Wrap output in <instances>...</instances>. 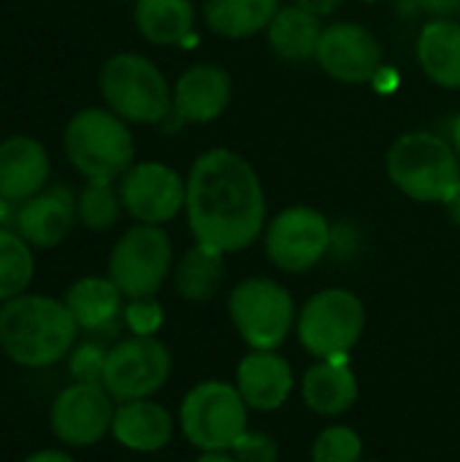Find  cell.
Segmentation results:
<instances>
[{"label": "cell", "mask_w": 460, "mask_h": 462, "mask_svg": "<svg viewBox=\"0 0 460 462\" xmlns=\"http://www.w3.org/2000/svg\"><path fill=\"white\" fill-rule=\"evenodd\" d=\"M184 214L195 244L222 254L244 252L266 230L260 176L241 154L209 149L190 165Z\"/></svg>", "instance_id": "obj_1"}, {"label": "cell", "mask_w": 460, "mask_h": 462, "mask_svg": "<svg viewBox=\"0 0 460 462\" xmlns=\"http://www.w3.org/2000/svg\"><path fill=\"white\" fill-rule=\"evenodd\" d=\"M79 325L52 295L22 292L0 303V352L19 368H52L68 360L79 341Z\"/></svg>", "instance_id": "obj_2"}, {"label": "cell", "mask_w": 460, "mask_h": 462, "mask_svg": "<svg viewBox=\"0 0 460 462\" xmlns=\"http://www.w3.org/2000/svg\"><path fill=\"white\" fill-rule=\"evenodd\" d=\"M385 168L390 181L418 203H447L460 184V157L453 141L428 130L396 138Z\"/></svg>", "instance_id": "obj_3"}, {"label": "cell", "mask_w": 460, "mask_h": 462, "mask_svg": "<svg viewBox=\"0 0 460 462\" xmlns=\"http://www.w3.org/2000/svg\"><path fill=\"white\" fill-rule=\"evenodd\" d=\"M68 162L87 181H117L122 179L136 154L133 133L127 122L111 108H81L70 116L62 133Z\"/></svg>", "instance_id": "obj_4"}, {"label": "cell", "mask_w": 460, "mask_h": 462, "mask_svg": "<svg viewBox=\"0 0 460 462\" xmlns=\"http://www.w3.org/2000/svg\"><path fill=\"white\" fill-rule=\"evenodd\" d=\"M106 108L133 125L165 122L174 111V87L144 54L119 51L108 57L98 76Z\"/></svg>", "instance_id": "obj_5"}, {"label": "cell", "mask_w": 460, "mask_h": 462, "mask_svg": "<svg viewBox=\"0 0 460 462\" xmlns=\"http://www.w3.org/2000/svg\"><path fill=\"white\" fill-rule=\"evenodd\" d=\"M363 330H366V306L352 290L344 287L320 290L298 309L296 336L298 344L314 360L350 363V355L358 346Z\"/></svg>", "instance_id": "obj_6"}, {"label": "cell", "mask_w": 460, "mask_h": 462, "mask_svg": "<svg viewBox=\"0 0 460 462\" xmlns=\"http://www.w3.org/2000/svg\"><path fill=\"white\" fill-rule=\"evenodd\" d=\"M228 317L239 338L252 352H279L298 322V309L285 284L249 276L233 287L228 298Z\"/></svg>", "instance_id": "obj_7"}, {"label": "cell", "mask_w": 460, "mask_h": 462, "mask_svg": "<svg viewBox=\"0 0 460 462\" xmlns=\"http://www.w3.org/2000/svg\"><path fill=\"white\" fill-rule=\"evenodd\" d=\"M179 430L198 452H230L249 428V406L233 382L206 379L187 390L179 406Z\"/></svg>", "instance_id": "obj_8"}, {"label": "cell", "mask_w": 460, "mask_h": 462, "mask_svg": "<svg viewBox=\"0 0 460 462\" xmlns=\"http://www.w3.org/2000/svg\"><path fill=\"white\" fill-rule=\"evenodd\" d=\"M174 271V244L160 225H133L108 254V279L119 292L133 298H155Z\"/></svg>", "instance_id": "obj_9"}, {"label": "cell", "mask_w": 460, "mask_h": 462, "mask_svg": "<svg viewBox=\"0 0 460 462\" xmlns=\"http://www.w3.org/2000/svg\"><path fill=\"white\" fill-rule=\"evenodd\" d=\"M171 371V349L157 336H127L111 344L100 384L117 403L144 401L168 384Z\"/></svg>", "instance_id": "obj_10"}, {"label": "cell", "mask_w": 460, "mask_h": 462, "mask_svg": "<svg viewBox=\"0 0 460 462\" xmlns=\"http://www.w3.org/2000/svg\"><path fill=\"white\" fill-rule=\"evenodd\" d=\"M333 225L312 206H290L266 225V254L285 273H306L331 254Z\"/></svg>", "instance_id": "obj_11"}, {"label": "cell", "mask_w": 460, "mask_h": 462, "mask_svg": "<svg viewBox=\"0 0 460 462\" xmlns=\"http://www.w3.org/2000/svg\"><path fill=\"white\" fill-rule=\"evenodd\" d=\"M117 401L106 393L103 384L70 382L57 393L49 409L52 436L73 449H87L111 436Z\"/></svg>", "instance_id": "obj_12"}, {"label": "cell", "mask_w": 460, "mask_h": 462, "mask_svg": "<svg viewBox=\"0 0 460 462\" xmlns=\"http://www.w3.org/2000/svg\"><path fill=\"white\" fill-rule=\"evenodd\" d=\"M125 211L138 225H168L184 211L187 179L165 162H138L119 179Z\"/></svg>", "instance_id": "obj_13"}, {"label": "cell", "mask_w": 460, "mask_h": 462, "mask_svg": "<svg viewBox=\"0 0 460 462\" xmlns=\"http://www.w3.org/2000/svg\"><path fill=\"white\" fill-rule=\"evenodd\" d=\"M382 43L361 22H333L323 30L317 46V65L342 84L377 81L382 70Z\"/></svg>", "instance_id": "obj_14"}, {"label": "cell", "mask_w": 460, "mask_h": 462, "mask_svg": "<svg viewBox=\"0 0 460 462\" xmlns=\"http://www.w3.org/2000/svg\"><path fill=\"white\" fill-rule=\"evenodd\" d=\"M70 187L54 184L33 195L30 200L14 206L11 230H16L33 249H54L60 246L73 225L79 222V208Z\"/></svg>", "instance_id": "obj_15"}, {"label": "cell", "mask_w": 460, "mask_h": 462, "mask_svg": "<svg viewBox=\"0 0 460 462\" xmlns=\"http://www.w3.org/2000/svg\"><path fill=\"white\" fill-rule=\"evenodd\" d=\"M230 73L214 62H198L187 68L174 84V111L176 125H206L225 114L230 103Z\"/></svg>", "instance_id": "obj_16"}, {"label": "cell", "mask_w": 460, "mask_h": 462, "mask_svg": "<svg viewBox=\"0 0 460 462\" xmlns=\"http://www.w3.org/2000/svg\"><path fill=\"white\" fill-rule=\"evenodd\" d=\"M233 384L241 393L249 411L271 414L290 401L296 390V374L279 352L249 349V355L241 357V363L236 365Z\"/></svg>", "instance_id": "obj_17"}, {"label": "cell", "mask_w": 460, "mask_h": 462, "mask_svg": "<svg viewBox=\"0 0 460 462\" xmlns=\"http://www.w3.org/2000/svg\"><path fill=\"white\" fill-rule=\"evenodd\" d=\"M65 306L70 309L81 333L108 341L119 328H125V295L108 276H81L65 292Z\"/></svg>", "instance_id": "obj_18"}, {"label": "cell", "mask_w": 460, "mask_h": 462, "mask_svg": "<svg viewBox=\"0 0 460 462\" xmlns=\"http://www.w3.org/2000/svg\"><path fill=\"white\" fill-rule=\"evenodd\" d=\"M52 173L49 152L30 135H8L0 141V195L14 206L46 189Z\"/></svg>", "instance_id": "obj_19"}, {"label": "cell", "mask_w": 460, "mask_h": 462, "mask_svg": "<svg viewBox=\"0 0 460 462\" xmlns=\"http://www.w3.org/2000/svg\"><path fill=\"white\" fill-rule=\"evenodd\" d=\"M176 420L171 411L152 401H125L117 403L114 422H111V436L122 449L138 452V455H155L163 452L176 433Z\"/></svg>", "instance_id": "obj_20"}, {"label": "cell", "mask_w": 460, "mask_h": 462, "mask_svg": "<svg viewBox=\"0 0 460 462\" xmlns=\"http://www.w3.org/2000/svg\"><path fill=\"white\" fill-rule=\"evenodd\" d=\"M301 401L317 417L333 420L347 414L361 395L358 376L350 363L339 360H314L301 376Z\"/></svg>", "instance_id": "obj_21"}, {"label": "cell", "mask_w": 460, "mask_h": 462, "mask_svg": "<svg viewBox=\"0 0 460 462\" xmlns=\"http://www.w3.org/2000/svg\"><path fill=\"white\" fill-rule=\"evenodd\" d=\"M423 73L442 89H460V22L434 16L415 43Z\"/></svg>", "instance_id": "obj_22"}, {"label": "cell", "mask_w": 460, "mask_h": 462, "mask_svg": "<svg viewBox=\"0 0 460 462\" xmlns=\"http://www.w3.org/2000/svg\"><path fill=\"white\" fill-rule=\"evenodd\" d=\"M323 22L312 11L296 5H285L268 24V46L285 62H306L317 54L323 38Z\"/></svg>", "instance_id": "obj_23"}, {"label": "cell", "mask_w": 460, "mask_h": 462, "mask_svg": "<svg viewBox=\"0 0 460 462\" xmlns=\"http://www.w3.org/2000/svg\"><path fill=\"white\" fill-rule=\"evenodd\" d=\"M138 32L155 46H176L195 27L192 0H136L133 11Z\"/></svg>", "instance_id": "obj_24"}, {"label": "cell", "mask_w": 460, "mask_h": 462, "mask_svg": "<svg viewBox=\"0 0 460 462\" xmlns=\"http://www.w3.org/2000/svg\"><path fill=\"white\" fill-rule=\"evenodd\" d=\"M279 0H206L203 19L222 38H252L268 30Z\"/></svg>", "instance_id": "obj_25"}, {"label": "cell", "mask_w": 460, "mask_h": 462, "mask_svg": "<svg viewBox=\"0 0 460 462\" xmlns=\"http://www.w3.org/2000/svg\"><path fill=\"white\" fill-rule=\"evenodd\" d=\"M176 292L190 303L211 300L225 282V254L206 244L190 246L174 271Z\"/></svg>", "instance_id": "obj_26"}, {"label": "cell", "mask_w": 460, "mask_h": 462, "mask_svg": "<svg viewBox=\"0 0 460 462\" xmlns=\"http://www.w3.org/2000/svg\"><path fill=\"white\" fill-rule=\"evenodd\" d=\"M35 276L33 246L11 227H0V303L27 292Z\"/></svg>", "instance_id": "obj_27"}, {"label": "cell", "mask_w": 460, "mask_h": 462, "mask_svg": "<svg viewBox=\"0 0 460 462\" xmlns=\"http://www.w3.org/2000/svg\"><path fill=\"white\" fill-rule=\"evenodd\" d=\"M76 208H79V222L95 233L114 227L119 214L125 211L119 187H114V181H87V187L76 198Z\"/></svg>", "instance_id": "obj_28"}, {"label": "cell", "mask_w": 460, "mask_h": 462, "mask_svg": "<svg viewBox=\"0 0 460 462\" xmlns=\"http://www.w3.org/2000/svg\"><path fill=\"white\" fill-rule=\"evenodd\" d=\"M363 439L350 425H328L317 433L309 462H361Z\"/></svg>", "instance_id": "obj_29"}, {"label": "cell", "mask_w": 460, "mask_h": 462, "mask_svg": "<svg viewBox=\"0 0 460 462\" xmlns=\"http://www.w3.org/2000/svg\"><path fill=\"white\" fill-rule=\"evenodd\" d=\"M108 349L111 346L103 338H95V336H87L84 341H76V346L68 355V374H70V379L73 382L100 384Z\"/></svg>", "instance_id": "obj_30"}, {"label": "cell", "mask_w": 460, "mask_h": 462, "mask_svg": "<svg viewBox=\"0 0 460 462\" xmlns=\"http://www.w3.org/2000/svg\"><path fill=\"white\" fill-rule=\"evenodd\" d=\"M122 319L130 336H157L165 322V311L155 298H133L125 303Z\"/></svg>", "instance_id": "obj_31"}, {"label": "cell", "mask_w": 460, "mask_h": 462, "mask_svg": "<svg viewBox=\"0 0 460 462\" xmlns=\"http://www.w3.org/2000/svg\"><path fill=\"white\" fill-rule=\"evenodd\" d=\"M230 455L236 462H279V441L271 433L263 430H244L236 444L230 447Z\"/></svg>", "instance_id": "obj_32"}, {"label": "cell", "mask_w": 460, "mask_h": 462, "mask_svg": "<svg viewBox=\"0 0 460 462\" xmlns=\"http://www.w3.org/2000/svg\"><path fill=\"white\" fill-rule=\"evenodd\" d=\"M363 246V236L355 225H333V233H331V252L339 257V260H352Z\"/></svg>", "instance_id": "obj_33"}, {"label": "cell", "mask_w": 460, "mask_h": 462, "mask_svg": "<svg viewBox=\"0 0 460 462\" xmlns=\"http://www.w3.org/2000/svg\"><path fill=\"white\" fill-rule=\"evenodd\" d=\"M415 5L431 16H450L460 11V0H415Z\"/></svg>", "instance_id": "obj_34"}, {"label": "cell", "mask_w": 460, "mask_h": 462, "mask_svg": "<svg viewBox=\"0 0 460 462\" xmlns=\"http://www.w3.org/2000/svg\"><path fill=\"white\" fill-rule=\"evenodd\" d=\"M301 8H306V11H312L314 16H328V14H333L344 0H296Z\"/></svg>", "instance_id": "obj_35"}, {"label": "cell", "mask_w": 460, "mask_h": 462, "mask_svg": "<svg viewBox=\"0 0 460 462\" xmlns=\"http://www.w3.org/2000/svg\"><path fill=\"white\" fill-rule=\"evenodd\" d=\"M22 462H76L68 452L62 449H38L33 455H27Z\"/></svg>", "instance_id": "obj_36"}, {"label": "cell", "mask_w": 460, "mask_h": 462, "mask_svg": "<svg viewBox=\"0 0 460 462\" xmlns=\"http://www.w3.org/2000/svg\"><path fill=\"white\" fill-rule=\"evenodd\" d=\"M195 462H236L230 452H201Z\"/></svg>", "instance_id": "obj_37"}, {"label": "cell", "mask_w": 460, "mask_h": 462, "mask_svg": "<svg viewBox=\"0 0 460 462\" xmlns=\"http://www.w3.org/2000/svg\"><path fill=\"white\" fill-rule=\"evenodd\" d=\"M11 217H14V203L0 195V227H8L11 225Z\"/></svg>", "instance_id": "obj_38"}, {"label": "cell", "mask_w": 460, "mask_h": 462, "mask_svg": "<svg viewBox=\"0 0 460 462\" xmlns=\"http://www.w3.org/2000/svg\"><path fill=\"white\" fill-rule=\"evenodd\" d=\"M445 206H447L450 217H453V219H455V222L460 225V184H458V189L453 192V198H450V200H447Z\"/></svg>", "instance_id": "obj_39"}, {"label": "cell", "mask_w": 460, "mask_h": 462, "mask_svg": "<svg viewBox=\"0 0 460 462\" xmlns=\"http://www.w3.org/2000/svg\"><path fill=\"white\" fill-rule=\"evenodd\" d=\"M450 141H453V146H455V152H458V157H460V114H458V119L453 122V133H450Z\"/></svg>", "instance_id": "obj_40"}, {"label": "cell", "mask_w": 460, "mask_h": 462, "mask_svg": "<svg viewBox=\"0 0 460 462\" xmlns=\"http://www.w3.org/2000/svg\"><path fill=\"white\" fill-rule=\"evenodd\" d=\"M361 3H380V0H361Z\"/></svg>", "instance_id": "obj_41"}, {"label": "cell", "mask_w": 460, "mask_h": 462, "mask_svg": "<svg viewBox=\"0 0 460 462\" xmlns=\"http://www.w3.org/2000/svg\"><path fill=\"white\" fill-rule=\"evenodd\" d=\"M361 462H377V460H361Z\"/></svg>", "instance_id": "obj_42"}, {"label": "cell", "mask_w": 460, "mask_h": 462, "mask_svg": "<svg viewBox=\"0 0 460 462\" xmlns=\"http://www.w3.org/2000/svg\"><path fill=\"white\" fill-rule=\"evenodd\" d=\"M458 14H460V11H458Z\"/></svg>", "instance_id": "obj_43"}]
</instances>
